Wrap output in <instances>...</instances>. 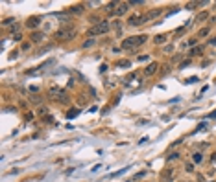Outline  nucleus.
<instances>
[{"label": "nucleus", "instance_id": "20", "mask_svg": "<svg viewBox=\"0 0 216 182\" xmlns=\"http://www.w3.org/2000/svg\"><path fill=\"white\" fill-rule=\"evenodd\" d=\"M188 64H190V59H185V61H181V63L177 64V68H179V70H185Z\"/></svg>", "mask_w": 216, "mask_h": 182}, {"label": "nucleus", "instance_id": "24", "mask_svg": "<svg viewBox=\"0 0 216 182\" xmlns=\"http://www.w3.org/2000/svg\"><path fill=\"white\" fill-rule=\"evenodd\" d=\"M92 44H94V39H87V40L83 42V48H91Z\"/></svg>", "mask_w": 216, "mask_h": 182}, {"label": "nucleus", "instance_id": "36", "mask_svg": "<svg viewBox=\"0 0 216 182\" xmlns=\"http://www.w3.org/2000/svg\"><path fill=\"white\" fill-rule=\"evenodd\" d=\"M210 160H213V162L216 160V153H213V156H210Z\"/></svg>", "mask_w": 216, "mask_h": 182}, {"label": "nucleus", "instance_id": "11", "mask_svg": "<svg viewBox=\"0 0 216 182\" xmlns=\"http://www.w3.org/2000/svg\"><path fill=\"white\" fill-rule=\"evenodd\" d=\"M44 37H46V35H44L43 31H33L32 33V42H43Z\"/></svg>", "mask_w": 216, "mask_h": 182}, {"label": "nucleus", "instance_id": "23", "mask_svg": "<svg viewBox=\"0 0 216 182\" xmlns=\"http://www.w3.org/2000/svg\"><path fill=\"white\" fill-rule=\"evenodd\" d=\"M179 158V153H177V151H175V153H170L168 156H166V160L168 162H172V160H177Z\"/></svg>", "mask_w": 216, "mask_h": 182}, {"label": "nucleus", "instance_id": "18", "mask_svg": "<svg viewBox=\"0 0 216 182\" xmlns=\"http://www.w3.org/2000/svg\"><path fill=\"white\" fill-rule=\"evenodd\" d=\"M153 40H155V44H164L166 42V35H157Z\"/></svg>", "mask_w": 216, "mask_h": 182}, {"label": "nucleus", "instance_id": "34", "mask_svg": "<svg viewBox=\"0 0 216 182\" xmlns=\"http://www.w3.org/2000/svg\"><path fill=\"white\" fill-rule=\"evenodd\" d=\"M209 22H210V24H216V17H210V18H209Z\"/></svg>", "mask_w": 216, "mask_h": 182}, {"label": "nucleus", "instance_id": "15", "mask_svg": "<svg viewBox=\"0 0 216 182\" xmlns=\"http://www.w3.org/2000/svg\"><path fill=\"white\" fill-rule=\"evenodd\" d=\"M207 2H188L187 4V9H198L199 6H205Z\"/></svg>", "mask_w": 216, "mask_h": 182}, {"label": "nucleus", "instance_id": "6", "mask_svg": "<svg viewBox=\"0 0 216 182\" xmlns=\"http://www.w3.org/2000/svg\"><path fill=\"white\" fill-rule=\"evenodd\" d=\"M129 8H131V6H129V2H120L118 6H117V9H115V15H117V17H122V15L128 13Z\"/></svg>", "mask_w": 216, "mask_h": 182}, {"label": "nucleus", "instance_id": "19", "mask_svg": "<svg viewBox=\"0 0 216 182\" xmlns=\"http://www.w3.org/2000/svg\"><path fill=\"white\" fill-rule=\"evenodd\" d=\"M207 35H209V28H202L198 31V39H203V37H207Z\"/></svg>", "mask_w": 216, "mask_h": 182}, {"label": "nucleus", "instance_id": "8", "mask_svg": "<svg viewBox=\"0 0 216 182\" xmlns=\"http://www.w3.org/2000/svg\"><path fill=\"white\" fill-rule=\"evenodd\" d=\"M157 70H159V64L153 61V63H150L148 66L144 68V75H146V77H150V75H153L155 72H157Z\"/></svg>", "mask_w": 216, "mask_h": 182}, {"label": "nucleus", "instance_id": "17", "mask_svg": "<svg viewBox=\"0 0 216 182\" xmlns=\"http://www.w3.org/2000/svg\"><path fill=\"white\" fill-rule=\"evenodd\" d=\"M146 173H148V171H146V169H142V171H139V173H135V177H133V179H131V180H140V179H144V177H146Z\"/></svg>", "mask_w": 216, "mask_h": 182}, {"label": "nucleus", "instance_id": "21", "mask_svg": "<svg viewBox=\"0 0 216 182\" xmlns=\"http://www.w3.org/2000/svg\"><path fill=\"white\" fill-rule=\"evenodd\" d=\"M185 171H187V173H192L194 171V162H187V164H185Z\"/></svg>", "mask_w": 216, "mask_h": 182}, {"label": "nucleus", "instance_id": "4", "mask_svg": "<svg viewBox=\"0 0 216 182\" xmlns=\"http://www.w3.org/2000/svg\"><path fill=\"white\" fill-rule=\"evenodd\" d=\"M144 22H146V18H144L142 13H133V15H129V18H128V26H131V28H137Z\"/></svg>", "mask_w": 216, "mask_h": 182}, {"label": "nucleus", "instance_id": "30", "mask_svg": "<svg viewBox=\"0 0 216 182\" xmlns=\"http://www.w3.org/2000/svg\"><path fill=\"white\" fill-rule=\"evenodd\" d=\"M203 127H207V123H203V121H202V123H199V125H198V127H196V131H202Z\"/></svg>", "mask_w": 216, "mask_h": 182}, {"label": "nucleus", "instance_id": "12", "mask_svg": "<svg viewBox=\"0 0 216 182\" xmlns=\"http://www.w3.org/2000/svg\"><path fill=\"white\" fill-rule=\"evenodd\" d=\"M83 9H85V8L81 6V4H76V6L68 8V9H67V13H68V15H72V13H74V15H78V13H83Z\"/></svg>", "mask_w": 216, "mask_h": 182}, {"label": "nucleus", "instance_id": "33", "mask_svg": "<svg viewBox=\"0 0 216 182\" xmlns=\"http://www.w3.org/2000/svg\"><path fill=\"white\" fill-rule=\"evenodd\" d=\"M209 44H210V46H216V37L210 39V40H209Z\"/></svg>", "mask_w": 216, "mask_h": 182}, {"label": "nucleus", "instance_id": "29", "mask_svg": "<svg viewBox=\"0 0 216 182\" xmlns=\"http://www.w3.org/2000/svg\"><path fill=\"white\" fill-rule=\"evenodd\" d=\"M30 46H32L30 42H22V46H21V48H22V50H30Z\"/></svg>", "mask_w": 216, "mask_h": 182}, {"label": "nucleus", "instance_id": "2", "mask_svg": "<svg viewBox=\"0 0 216 182\" xmlns=\"http://www.w3.org/2000/svg\"><path fill=\"white\" fill-rule=\"evenodd\" d=\"M109 29H111V22H107V20H100V22H96L94 26H91L87 29V35H89V37L105 35V33H109Z\"/></svg>", "mask_w": 216, "mask_h": 182}, {"label": "nucleus", "instance_id": "25", "mask_svg": "<svg viewBox=\"0 0 216 182\" xmlns=\"http://www.w3.org/2000/svg\"><path fill=\"white\" fill-rule=\"evenodd\" d=\"M78 114H79V112H78V109H72V110H70V112H68L67 116H68V118H76Z\"/></svg>", "mask_w": 216, "mask_h": 182}, {"label": "nucleus", "instance_id": "16", "mask_svg": "<svg viewBox=\"0 0 216 182\" xmlns=\"http://www.w3.org/2000/svg\"><path fill=\"white\" fill-rule=\"evenodd\" d=\"M192 162H194V164L203 162V153H199V151H198V153H194V155H192Z\"/></svg>", "mask_w": 216, "mask_h": 182}, {"label": "nucleus", "instance_id": "13", "mask_svg": "<svg viewBox=\"0 0 216 182\" xmlns=\"http://www.w3.org/2000/svg\"><path fill=\"white\" fill-rule=\"evenodd\" d=\"M202 53H203V46H196V48H190V52H188V59L196 57V55H202Z\"/></svg>", "mask_w": 216, "mask_h": 182}, {"label": "nucleus", "instance_id": "31", "mask_svg": "<svg viewBox=\"0 0 216 182\" xmlns=\"http://www.w3.org/2000/svg\"><path fill=\"white\" fill-rule=\"evenodd\" d=\"M13 39H15V40H22V35H21V33H15Z\"/></svg>", "mask_w": 216, "mask_h": 182}, {"label": "nucleus", "instance_id": "10", "mask_svg": "<svg viewBox=\"0 0 216 182\" xmlns=\"http://www.w3.org/2000/svg\"><path fill=\"white\" fill-rule=\"evenodd\" d=\"M209 18H210L209 11H199L198 15H196V20H194V22H205V20H209Z\"/></svg>", "mask_w": 216, "mask_h": 182}, {"label": "nucleus", "instance_id": "1", "mask_svg": "<svg viewBox=\"0 0 216 182\" xmlns=\"http://www.w3.org/2000/svg\"><path fill=\"white\" fill-rule=\"evenodd\" d=\"M146 40H148V35H144V33L142 35H135V37H128V39L122 40L120 48H122V50H135V48L142 46Z\"/></svg>", "mask_w": 216, "mask_h": 182}, {"label": "nucleus", "instance_id": "3", "mask_svg": "<svg viewBox=\"0 0 216 182\" xmlns=\"http://www.w3.org/2000/svg\"><path fill=\"white\" fill-rule=\"evenodd\" d=\"M76 37V29L74 28H59L54 31V39L56 40H70Z\"/></svg>", "mask_w": 216, "mask_h": 182}, {"label": "nucleus", "instance_id": "22", "mask_svg": "<svg viewBox=\"0 0 216 182\" xmlns=\"http://www.w3.org/2000/svg\"><path fill=\"white\" fill-rule=\"evenodd\" d=\"M13 24H17V22H15V18H6V20L2 22V26L8 28V26H13Z\"/></svg>", "mask_w": 216, "mask_h": 182}, {"label": "nucleus", "instance_id": "35", "mask_svg": "<svg viewBox=\"0 0 216 182\" xmlns=\"http://www.w3.org/2000/svg\"><path fill=\"white\" fill-rule=\"evenodd\" d=\"M209 118H216V112H210V114H209Z\"/></svg>", "mask_w": 216, "mask_h": 182}, {"label": "nucleus", "instance_id": "14", "mask_svg": "<svg viewBox=\"0 0 216 182\" xmlns=\"http://www.w3.org/2000/svg\"><path fill=\"white\" fill-rule=\"evenodd\" d=\"M117 66L128 68V66H131V61H129V59H120V61H117Z\"/></svg>", "mask_w": 216, "mask_h": 182}, {"label": "nucleus", "instance_id": "9", "mask_svg": "<svg viewBox=\"0 0 216 182\" xmlns=\"http://www.w3.org/2000/svg\"><path fill=\"white\" fill-rule=\"evenodd\" d=\"M161 15H163V9L157 8V9H152V11H148L146 15H144V18H146V22H148V20H153V18L161 17Z\"/></svg>", "mask_w": 216, "mask_h": 182}, {"label": "nucleus", "instance_id": "27", "mask_svg": "<svg viewBox=\"0 0 216 182\" xmlns=\"http://www.w3.org/2000/svg\"><path fill=\"white\" fill-rule=\"evenodd\" d=\"M111 28H115V29H118V28H120V20H118V18L111 22Z\"/></svg>", "mask_w": 216, "mask_h": 182}, {"label": "nucleus", "instance_id": "28", "mask_svg": "<svg viewBox=\"0 0 216 182\" xmlns=\"http://www.w3.org/2000/svg\"><path fill=\"white\" fill-rule=\"evenodd\" d=\"M46 112H48L46 107H41V109H39V116H43V114H46Z\"/></svg>", "mask_w": 216, "mask_h": 182}, {"label": "nucleus", "instance_id": "7", "mask_svg": "<svg viewBox=\"0 0 216 182\" xmlns=\"http://www.w3.org/2000/svg\"><path fill=\"white\" fill-rule=\"evenodd\" d=\"M41 22H43V17H30V18L26 20V26H28L30 29H35Z\"/></svg>", "mask_w": 216, "mask_h": 182}, {"label": "nucleus", "instance_id": "5", "mask_svg": "<svg viewBox=\"0 0 216 182\" xmlns=\"http://www.w3.org/2000/svg\"><path fill=\"white\" fill-rule=\"evenodd\" d=\"M174 177H175V171L172 168H166L161 173V182H174Z\"/></svg>", "mask_w": 216, "mask_h": 182}, {"label": "nucleus", "instance_id": "32", "mask_svg": "<svg viewBox=\"0 0 216 182\" xmlns=\"http://www.w3.org/2000/svg\"><path fill=\"white\" fill-rule=\"evenodd\" d=\"M187 83H198V77H188Z\"/></svg>", "mask_w": 216, "mask_h": 182}, {"label": "nucleus", "instance_id": "26", "mask_svg": "<svg viewBox=\"0 0 216 182\" xmlns=\"http://www.w3.org/2000/svg\"><path fill=\"white\" fill-rule=\"evenodd\" d=\"M150 59V55L146 53V55H139V57H137V61H140V63H144V61H148Z\"/></svg>", "mask_w": 216, "mask_h": 182}]
</instances>
